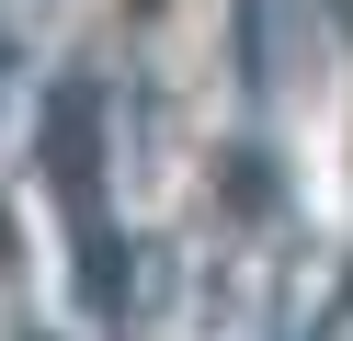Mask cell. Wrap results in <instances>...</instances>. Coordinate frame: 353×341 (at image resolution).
<instances>
[{"label": "cell", "mask_w": 353, "mask_h": 341, "mask_svg": "<svg viewBox=\"0 0 353 341\" xmlns=\"http://www.w3.org/2000/svg\"><path fill=\"white\" fill-rule=\"evenodd\" d=\"M0 273H12V216H0Z\"/></svg>", "instance_id": "obj_1"}]
</instances>
